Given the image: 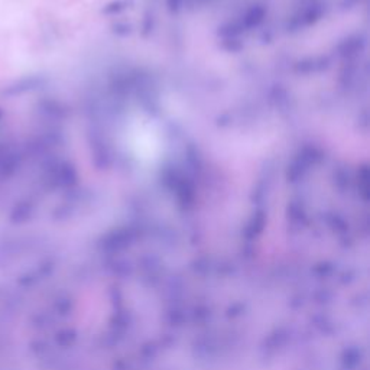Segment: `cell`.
I'll return each mask as SVG.
<instances>
[{
	"label": "cell",
	"mask_w": 370,
	"mask_h": 370,
	"mask_svg": "<svg viewBox=\"0 0 370 370\" xmlns=\"http://www.w3.org/2000/svg\"><path fill=\"white\" fill-rule=\"evenodd\" d=\"M22 165V155L10 142H0V181L10 180Z\"/></svg>",
	"instance_id": "cell-1"
},
{
	"label": "cell",
	"mask_w": 370,
	"mask_h": 370,
	"mask_svg": "<svg viewBox=\"0 0 370 370\" xmlns=\"http://www.w3.org/2000/svg\"><path fill=\"white\" fill-rule=\"evenodd\" d=\"M3 117H5V112H3V109L0 107V123L3 120Z\"/></svg>",
	"instance_id": "cell-3"
},
{
	"label": "cell",
	"mask_w": 370,
	"mask_h": 370,
	"mask_svg": "<svg viewBox=\"0 0 370 370\" xmlns=\"http://www.w3.org/2000/svg\"><path fill=\"white\" fill-rule=\"evenodd\" d=\"M41 84H42L41 80L38 77H34V76L19 78V80L13 81V83H10V84H8L6 87H3L2 91H0V95H2L3 98L19 97V95L25 94L28 91H32L35 88H38Z\"/></svg>",
	"instance_id": "cell-2"
}]
</instances>
